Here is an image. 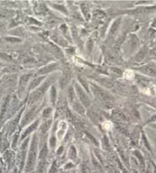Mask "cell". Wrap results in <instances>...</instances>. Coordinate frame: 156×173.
Returning <instances> with one entry per match:
<instances>
[{"instance_id":"6da1fadb","label":"cell","mask_w":156,"mask_h":173,"mask_svg":"<svg viewBox=\"0 0 156 173\" xmlns=\"http://www.w3.org/2000/svg\"><path fill=\"white\" fill-rule=\"evenodd\" d=\"M91 89L94 94L101 101L105 106H106L107 107H111V106H113L114 99L108 92L95 84L91 85Z\"/></svg>"},{"instance_id":"7a4b0ae2","label":"cell","mask_w":156,"mask_h":173,"mask_svg":"<svg viewBox=\"0 0 156 173\" xmlns=\"http://www.w3.org/2000/svg\"><path fill=\"white\" fill-rule=\"evenodd\" d=\"M37 135L33 137L31 141V147H30L29 152L27 155V163H26V171H30L34 169L35 165L36 159H37Z\"/></svg>"},{"instance_id":"3957f363","label":"cell","mask_w":156,"mask_h":173,"mask_svg":"<svg viewBox=\"0 0 156 173\" xmlns=\"http://www.w3.org/2000/svg\"><path fill=\"white\" fill-rule=\"evenodd\" d=\"M52 82V78H50L48 80L44 82L42 86H39L38 88L36 89L34 91H33L31 93V94L30 95L29 99H28V105L31 106V105L34 104L36 102L40 99L42 98V96L45 94L46 91L47 90V89L49 88L50 83Z\"/></svg>"},{"instance_id":"277c9868","label":"cell","mask_w":156,"mask_h":173,"mask_svg":"<svg viewBox=\"0 0 156 173\" xmlns=\"http://www.w3.org/2000/svg\"><path fill=\"white\" fill-rule=\"evenodd\" d=\"M76 93H77L78 96H79V99H80V101L82 102V104L86 106V107L89 106V105H90L91 103L90 98L89 97L87 93L84 91L83 89H82L79 84H77V83H76Z\"/></svg>"},{"instance_id":"5b68a950","label":"cell","mask_w":156,"mask_h":173,"mask_svg":"<svg viewBox=\"0 0 156 173\" xmlns=\"http://www.w3.org/2000/svg\"><path fill=\"white\" fill-rule=\"evenodd\" d=\"M37 109H38V107L37 106H33L31 109H30V110L27 112V113L24 115V116L23 117L22 122H21V125H24L27 123L30 122L31 119H33V118L36 115V113L37 112Z\"/></svg>"},{"instance_id":"8992f818","label":"cell","mask_w":156,"mask_h":173,"mask_svg":"<svg viewBox=\"0 0 156 173\" xmlns=\"http://www.w3.org/2000/svg\"><path fill=\"white\" fill-rule=\"evenodd\" d=\"M140 71L142 72H143L145 74H148L149 76H152V77H156V68L153 66L151 65H145L143 67L139 68Z\"/></svg>"},{"instance_id":"52a82bcc","label":"cell","mask_w":156,"mask_h":173,"mask_svg":"<svg viewBox=\"0 0 156 173\" xmlns=\"http://www.w3.org/2000/svg\"><path fill=\"white\" fill-rule=\"evenodd\" d=\"M31 74H24V75L21 76V77L20 78V81H19V90L20 93L24 92V89H25V86L27 85V82L29 80L30 77H31Z\"/></svg>"},{"instance_id":"ba28073f","label":"cell","mask_w":156,"mask_h":173,"mask_svg":"<svg viewBox=\"0 0 156 173\" xmlns=\"http://www.w3.org/2000/svg\"><path fill=\"white\" fill-rule=\"evenodd\" d=\"M39 122H40L39 120H37L36 122H34V123L31 124V125H30V126L28 127V128H27L24 132H23L22 135H21V140L24 139V138H25L26 137L28 136V135H29L31 132H34V130H35L36 128H37V126H38Z\"/></svg>"},{"instance_id":"9c48e42d","label":"cell","mask_w":156,"mask_h":173,"mask_svg":"<svg viewBox=\"0 0 156 173\" xmlns=\"http://www.w3.org/2000/svg\"><path fill=\"white\" fill-rule=\"evenodd\" d=\"M9 96H6L5 99H3V102L2 103V108H1V112H0V122L2 121L4 116L5 115V112H6L7 107L8 106V103H9Z\"/></svg>"},{"instance_id":"30bf717a","label":"cell","mask_w":156,"mask_h":173,"mask_svg":"<svg viewBox=\"0 0 156 173\" xmlns=\"http://www.w3.org/2000/svg\"><path fill=\"white\" fill-rule=\"evenodd\" d=\"M56 68H57V64H56V63L48 65L47 66H45V67L42 68L39 71L38 74L43 75V74H47V73H50V72L56 70Z\"/></svg>"},{"instance_id":"8fae6325","label":"cell","mask_w":156,"mask_h":173,"mask_svg":"<svg viewBox=\"0 0 156 173\" xmlns=\"http://www.w3.org/2000/svg\"><path fill=\"white\" fill-rule=\"evenodd\" d=\"M120 21H121V18H117L114 22L113 23L112 26L111 27V29H110L109 31V35L110 37H113L114 36L115 34L117 32L118 29H119L120 24Z\"/></svg>"},{"instance_id":"7c38bea8","label":"cell","mask_w":156,"mask_h":173,"mask_svg":"<svg viewBox=\"0 0 156 173\" xmlns=\"http://www.w3.org/2000/svg\"><path fill=\"white\" fill-rule=\"evenodd\" d=\"M89 116L91 117L92 120L94 121L95 122H101L103 120V117H102L101 114L100 112H98V111H90V112H89Z\"/></svg>"},{"instance_id":"4fadbf2b","label":"cell","mask_w":156,"mask_h":173,"mask_svg":"<svg viewBox=\"0 0 156 173\" xmlns=\"http://www.w3.org/2000/svg\"><path fill=\"white\" fill-rule=\"evenodd\" d=\"M112 117L113 119H114L117 121H119V122H126L127 120L125 115L120 112V111H114L113 112Z\"/></svg>"},{"instance_id":"5bb4252c","label":"cell","mask_w":156,"mask_h":173,"mask_svg":"<svg viewBox=\"0 0 156 173\" xmlns=\"http://www.w3.org/2000/svg\"><path fill=\"white\" fill-rule=\"evenodd\" d=\"M21 113H22V111H21V112H20L19 114H18V116H17V117L15 118V119H14V120H13L12 122H11V125H10V128H9V134H10V135H11V134H12L13 132H15V129H16L17 125H18V122H19L20 118H21Z\"/></svg>"},{"instance_id":"9a60e30c","label":"cell","mask_w":156,"mask_h":173,"mask_svg":"<svg viewBox=\"0 0 156 173\" xmlns=\"http://www.w3.org/2000/svg\"><path fill=\"white\" fill-rule=\"evenodd\" d=\"M44 78H45L44 76H40V77H36V78H34V80L31 82V83H30L29 90H34L35 87H37V86L40 84V82L44 80Z\"/></svg>"},{"instance_id":"2e32d148","label":"cell","mask_w":156,"mask_h":173,"mask_svg":"<svg viewBox=\"0 0 156 173\" xmlns=\"http://www.w3.org/2000/svg\"><path fill=\"white\" fill-rule=\"evenodd\" d=\"M51 123H52V120L51 119H49V120L45 121L44 123L42 124L41 126H40V130L41 135H44L46 133H47V131H48L49 128H50V125H51Z\"/></svg>"},{"instance_id":"e0dca14e","label":"cell","mask_w":156,"mask_h":173,"mask_svg":"<svg viewBox=\"0 0 156 173\" xmlns=\"http://www.w3.org/2000/svg\"><path fill=\"white\" fill-rule=\"evenodd\" d=\"M147 53V48L145 47H144L143 48H142L141 50H140V51L138 53H137V55L135 57V59L136 62H139L141 61V60H142L144 59V57H145V54H146Z\"/></svg>"},{"instance_id":"ac0fdd59","label":"cell","mask_w":156,"mask_h":173,"mask_svg":"<svg viewBox=\"0 0 156 173\" xmlns=\"http://www.w3.org/2000/svg\"><path fill=\"white\" fill-rule=\"evenodd\" d=\"M46 169H47V162L45 159H40V162H39L37 166V173H45Z\"/></svg>"},{"instance_id":"d6986e66","label":"cell","mask_w":156,"mask_h":173,"mask_svg":"<svg viewBox=\"0 0 156 173\" xmlns=\"http://www.w3.org/2000/svg\"><path fill=\"white\" fill-rule=\"evenodd\" d=\"M98 81L100 83H101V84L103 85V86H105V87H107V88H111V87H112L113 86V85H114V82H113L111 79L108 78L99 79Z\"/></svg>"},{"instance_id":"ffe728a7","label":"cell","mask_w":156,"mask_h":173,"mask_svg":"<svg viewBox=\"0 0 156 173\" xmlns=\"http://www.w3.org/2000/svg\"><path fill=\"white\" fill-rule=\"evenodd\" d=\"M139 40L135 35H131L129 39V45L131 48H136L138 46Z\"/></svg>"},{"instance_id":"44dd1931","label":"cell","mask_w":156,"mask_h":173,"mask_svg":"<svg viewBox=\"0 0 156 173\" xmlns=\"http://www.w3.org/2000/svg\"><path fill=\"white\" fill-rule=\"evenodd\" d=\"M47 153H48V149H47V145H44L42 148L41 151L40 153V159H45V158L47 157Z\"/></svg>"},{"instance_id":"7402d4cb","label":"cell","mask_w":156,"mask_h":173,"mask_svg":"<svg viewBox=\"0 0 156 173\" xmlns=\"http://www.w3.org/2000/svg\"><path fill=\"white\" fill-rule=\"evenodd\" d=\"M101 147L104 150H108L110 148L109 141H108V138H107V137H104L103 139H102Z\"/></svg>"},{"instance_id":"603a6c76","label":"cell","mask_w":156,"mask_h":173,"mask_svg":"<svg viewBox=\"0 0 156 173\" xmlns=\"http://www.w3.org/2000/svg\"><path fill=\"white\" fill-rule=\"evenodd\" d=\"M73 108H74V109L76 112H78L80 114H83L85 112V109H84L83 106L78 103H73Z\"/></svg>"},{"instance_id":"cb8c5ba5","label":"cell","mask_w":156,"mask_h":173,"mask_svg":"<svg viewBox=\"0 0 156 173\" xmlns=\"http://www.w3.org/2000/svg\"><path fill=\"white\" fill-rule=\"evenodd\" d=\"M78 78H79V82H80V83H82V86H84V88L86 89V91L89 92V83L87 82V80L84 78V77H80V76H79V77H78Z\"/></svg>"},{"instance_id":"d4e9b609","label":"cell","mask_w":156,"mask_h":173,"mask_svg":"<svg viewBox=\"0 0 156 173\" xmlns=\"http://www.w3.org/2000/svg\"><path fill=\"white\" fill-rule=\"evenodd\" d=\"M68 95H69V98L70 99L71 103H74V100L76 99V96H75L74 89L73 87H69V90H68Z\"/></svg>"},{"instance_id":"484cf974","label":"cell","mask_w":156,"mask_h":173,"mask_svg":"<svg viewBox=\"0 0 156 173\" xmlns=\"http://www.w3.org/2000/svg\"><path fill=\"white\" fill-rule=\"evenodd\" d=\"M69 77L68 74H65V75H63V77H62L61 80H60V85H61L62 88H63V87L67 84V83L69 82Z\"/></svg>"},{"instance_id":"4316f807","label":"cell","mask_w":156,"mask_h":173,"mask_svg":"<svg viewBox=\"0 0 156 173\" xmlns=\"http://www.w3.org/2000/svg\"><path fill=\"white\" fill-rule=\"evenodd\" d=\"M69 158L72 159H75L76 157V150L73 146L71 147L70 149H69Z\"/></svg>"},{"instance_id":"83f0119b","label":"cell","mask_w":156,"mask_h":173,"mask_svg":"<svg viewBox=\"0 0 156 173\" xmlns=\"http://www.w3.org/2000/svg\"><path fill=\"white\" fill-rule=\"evenodd\" d=\"M50 99H51V102L54 104L55 101H56V88H55L54 86H53L51 89V92H50Z\"/></svg>"},{"instance_id":"f1b7e54d","label":"cell","mask_w":156,"mask_h":173,"mask_svg":"<svg viewBox=\"0 0 156 173\" xmlns=\"http://www.w3.org/2000/svg\"><path fill=\"white\" fill-rule=\"evenodd\" d=\"M0 59H2L3 60H6V61H11V56L4 53H0Z\"/></svg>"},{"instance_id":"f546056e","label":"cell","mask_w":156,"mask_h":173,"mask_svg":"<svg viewBox=\"0 0 156 173\" xmlns=\"http://www.w3.org/2000/svg\"><path fill=\"white\" fill-rule=\"evenodd\" d=\"M134 153H135V155L136 156H137V158L139 159V162H140V163L142 164V165H144V161H143V158H142V154L140 153L139 151H137V150H136L135 152H134Z\"/></svg>"},{"instance_id":"4dcf8cb0","label":"cell","mask_w":156,"mask_h":173,"mask_svg":"<svg viewBox=\"0 0 156 173\" xmlns=\"http://www.w3.org/2000/svg\"><path fill=\"white\" fill-rule=\"evenodd\" d=\"M52 112V109L51 108H47V109H44V112H43V116L44 117H47L50 115V114Z\"/></svg>"},{"instance_id":"1f68e13d","label":"cell","mask_w":156,"mask_h":173,"mask_svg":"<svg viewBox=\"0 0 156 173\" xmlns=\"http://www.w3.org/2000/svg\"><path fill=\"white\" fill-rule=\"evenodd\" d=\"M56 170H57V166H56V162H54V163L51 165V167H50L48 173H56Z\"/></svg>"},{"instance_id":"d6a6232c","label":"cell","mask_w":156,"mask_h":173,"mask_svg":"<svg viewBox=\"0 0 156 173\" xmlns=\"http://www.w3.org/2000/svg\"><path fill=\"white\" fill-rule=\"evenodd\" d=\"M111 70L113 71H112L113 74H114L115 75H117V76H121V75H122V72H121V71L119 70V69H117V68H112Z\"/></svg>"},{"instance_id":"836d02e7","label":"cell","mask_w":156,"mask_h":173,"mask_svg":"<svg viewBox=\"0 0 156 173\" xmlns=\"http://www.w3.org/2000/svg\"><path fill=\"white\" fill-rule=\"evenodd\" d=\"M5 40L8 42H19V39L16 38V37H5Z\"/></svg>"},{"instance_id":"e575fe53","label":"cell","mask_w":156,"mask_h":173,"mask_svg":"<svg viewBox=\"0 0 156 173\" xmlns=\"http://www.w3.org/2000/svg\"><path fill=\"white\" fill-rule=\"evenodd\" d=\"M50 144L51 147H55V145H56V138H55L54 137H52V138H50Z\"/></svg>"},{"instance_id":"d590c367","label":"cell","mask_w":156,"mask_h":173,"mask_svg":"<svg viewBox=\"0 0 156 173\" xmlns=\"http://www.w3.org/2000/svg\"><path fill=\"white\" fill-rule=\"evenodd\" d=\"M18 135H15V138H14V139H13V142H12V147H15V145L17 144V141H18Z\"/></svg>"},{"instance_id":"8d00e7d4","label":"cell","mask_w":156,"mask_h":173,"mask_svg":"<svg viewBox=\"0 0 156 173\" xmlns=\"http://www.w3.org/2000/svg\"><path fill=\"white\" fill-rule=\"evenodd\" d=\"M16 70V68L14 67V66H11V67H8L6 68V71L8 72H11V71H15Z\"/></svg>"},{"instance_id":"74e56055","label":"cell","mask_w":156,"mask_h":173,"mask_svg":"<svg viewBox=\"0 0 156 173\" xmlns=\"http://www.w3.org/2000/svg\"><path fill=\"white\" fill-rule=\"evenodd\" d=\"M152 121H156V115H154V117H153L152 119H151V120H150V122H152Z\"/></svg>"},{"instance_id":"f35d334b","label":"cell","mask_w":156,"mask_h":173,"mask_svg":"<svg viewBox=\"0 0 156 173\" xmlns=\"http://www.w3.org/2000/svg\"><path fill=\"white\" fill-rule=\"evenodd\" d=\"M153 167H154V173H156V165L153 164Z\"/></svg>"},{"instance_id":"ab89813d","label":"cell","mask_w":156,"mask_h":173,"mask_svg":"<svg viewBox=\"0 0 156 173\" xmlns=\"http://www.w3.org/2000/svg\"><path fill=\"white\" fill-rule=\"evenodd\" d=\"M152 26H154V27H156V18H155V20H154V22H153Z\"/></svg>"},{"instance_id":"60d3db41","label":"cell","mask_w":156,"mask_h":173,"mask_svg":"<svg viewBox=\"0 0 156 173\" xmlns=\"http://www.w3.org/2000/svg\"><path fill=\"white\" fill-rule=\"evenodd\" d=\"M66 173H74V172H73V171H67V172Z\"/></svg>"},{"instance_id":"b9f144b4","label":"cell","mask_w":156,"mask_h":173,"mask_svg":"<svg viewBox=\"0 0 156 173\" xmlns=\"http://www.w3.org/2000/svg\"><path fill=\"white\" fill-rule=\"evenodd\" d=\"M93 173H96V172H93Z\"/></svg>"}]
</instances>
